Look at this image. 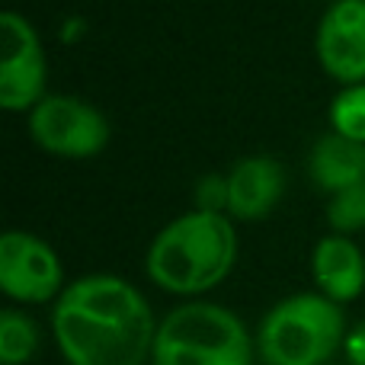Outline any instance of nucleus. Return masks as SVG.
Segmentation results:
<instances>
[{
	"label": "nucleus",
	"instance_id": "f257e3e1",
	"mask_svg": "<svg viewBox=\"0 0 365 365\" xmlns=\"http://www.w3.org/2000/svg\"><path fill=\"white\" fill-rule=\"evenodd\" d=\"M158 324L148 298L109 272L81 276L51 308V334L68 365H148Z\"/></svg>",
	"mask_w": 365,
	"mask_h": 365
},
{
	"label": "nucleus",
	"instance_id": "f03ea898",
	"mask_svg": "<svg viewBox=\"0 0 365 365\" xmlns=\"http://www.w3.org/2000/svg\"><path fill=\"white\" fill-rule=\"evenodd\" d=\"M237 259V231L225 212H192L158 231L145 257L154 285L173 295H202L225 282Z\"/></svg>",
	"mask_w": 365,
	"mask_h": 365
},
{
	"label": "nucleus",
	"instance_id": "7ed1b4c3",
	"mask_svg": "<svg viewBox=\"0 0 365 365\" xmlns=\"http://www.w3.org/2000/svg\"><path fill=\"white\" fill-rule=\"evenodd\" d=\"M343 308L321 292H298L276 302L257 327L263 365H334L346 340Z\"/></svg>",
	"mask_w": 365,
	"mask_h": 365
},
{
	"label": "nucleus",
	"instance_id": "20e7f679",
	"mask_svg": "<svg viewBox=\"0 0 365 365\" xmlns=\"http://www.w3.org/2000/svg\"><path fill=\"white\" fill-rule=\"evenodd\" d=\"M257 340L234 311L186 302L158 324L151 365H253Z\"/></svg>",
	"mask_w": 365,
	"mask_h": 365
},
{
	"label": "nucleus",
	"instance_id": "39448f33",
	"mask_svg": "<svg viewBox=\"0 0 365 365\" xmlns=\"http://www.w3.org/2000/svg\"><path fill=\"white\" fill-rule=\"evenodd\" d=\"M29 135L58 158H96L109 145V122L93 103L68 93H48L29 109Z\"/></svg>",
	"mask_w": 365,
	"mask_h": 365
},
{
	"label": "nucleus",
	"instance_id": "423d86ee",
	"mask_svg": "<svg viewBox=\"0 0 365 365\" xmlns=\"http://www.w3.org/2000/svg\"><path fill=\"white\" fill-rule=\"evenodd\" d=\"M45 48L36 26L16 10L0 16V106L19 113L45 100Z\"/></svg>",
	"mask_w": 365,
	"mask_h": 365
},
{
	"label": "nucleus",
	"instance_id": "0eeeda50",
	"mask_svg": "<svg viewBox=\"0 0 365 365\" xmlns=\"http://www.w3.org/2000/svg\"><path fill=\"white\" fill-rule=\"evenodd\" d=\"M0 289L13 302H58L64 292V266L51 244L36 234L6 231L0 237Z\"/></svg>",
	"mask_w": 365,
	"mask_h": 365
},
{
	"label": "nucleus",
	"instance_id": "6e6552de",
	"mask_svg": "<svg viewBox=\"0 0 365 365\" xmlns=\"http://www.w3.org/2000/svg\"><path fill=\"white\" fill-rule=\"evenodd\" d=\"M317 61L334 81L365 83V0H334L317 23Z\"/></svg>",
	"mask_w": 365,
	"mask_h": 365
},
{
	"label": "nucleus",
	"instance_id": "1a4fd4ad",
	"mask_svg": "<svg viewBox=\"0 0 365 365\" xmlns=\"http://www.w3.org/2000/svg\"><path fill=\"white\" fill-rule=\"evenodd\" d=\"M285 189V170L276 158H240L227 173V212L240 221H257L276 208Z\"/></svg>",
	"mask_w": 365,
	"mask_h": 365
},
{
	"label": "nucleus",
	"instance_id": "9d476101",
	"mask_svg": "<svg viewBox=\"0 0 365 365\" xmlns=\"http://www.w3.org/2000/svg\"><path fill=\"white\" fill-rule=\"evenodd\" d=\"M311 272L324 298L343 308L365 292V257L346 234H327L311 253Z\"/></svg>",
	"mask_w": 365,
	"mask_h": 365
},
{
	"label": "nucleus",
	"instance_id": "9b49d317",
	"mask_svg": "<svg viewBox=\"0 0 365 365\" xmlns=\"http://www.w3.org/2000/svg\"><path fill=\"white\" fill-rule=\"evenodd\" d=\"M308 173L324 192H340L356 182H365V145L327 132L314 141L308 158Z\"/></svg>",
	"mask_w": 365,
	"mask_h": 365
},
{
	"label": "nucleus",
	"instance_id": "f8f14e48",
	"mask_svg": "<svg viewBox=\"0 0 365 365\" xmlns=\"http://www.w3.org/2000/svg\"><path fill=\"white\" fill-rule=\"evenodd\" d=\"M38 327L26 311H0V365H26L38 353Z\"/></svg>",
	"mask_w": 365,
	"mask_h": 365
},
{
	"label": "nucleus",
	"instance_id": "ddd939ff",
	"mask_svg": "<svg viewBox=\"0 0 365 365\" xmlns=\"http://www.w3.org/2000/svg\"><path fill=\"white\" fill-rule=\"evenodd\" d=\"M330 132L365 145V83L343 87L330 103Z\"/></svg>",
	"mask_w": 365,
	"mask_h": 365
},
{
	"label": "nucleus",
	"instance_id": "4468645a",
	"mask_svg": "<svg viewBox=\"0 0 365 365\" xmlns=\"http://www.w3.org/2000/svg\"><path fill=\"white\" fill-rule=\"evenodd\" d=\"M327 221L336 234H353L365 227V182H356L349 189L330 195L327 202Z\"/></svg>",
	"mask_w": 365,
	"mask_h": 365
},
{
	"label": "nucleus",
	"instance_id": "2eb2a0df",
	"mask_svg": "<svg viewBox=\"0 0 365 365\" xmlns=\"http://www.w3.org/2000/svg\"><path fill=\"white\" fill-rule=\"evenodd\" d=\"M195 208L199 212H221L227 208V173L225 177H205L195 186Z\"/></svg>",
	"mask_w": 365,
	"mask_h": 365
},
{
	"label": "nucleus",
	"instance_id": "dca6fc26",
	"mask_svg": "<svg viewBox=\"0 0 365 365\" xmlns=\"http://www.w3.org/2000/svg\"><path fill=\"white\" fill-rule=\"evenodd\" d=\"M343 356H346V365H365V321H359L356 327L346 330Z\"/></svg>",
	"mask_w": 365,
	"mask_h": 365
}]
</instances>
